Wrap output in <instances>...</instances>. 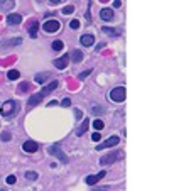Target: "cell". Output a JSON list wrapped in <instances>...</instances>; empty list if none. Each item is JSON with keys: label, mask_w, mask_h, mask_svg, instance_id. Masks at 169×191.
Returning a JSON list of instances; mask_svg holds the SVG:
<instances>
[{"label": "cell", "mask_w": 169, "mask_h": 191, "mask_svg": "<svg viewBox=\"0 0 169 191\" xmlns=\"http://www.w3.org/2000/svg\"><path fill=\"white\" fill-rule=\"evenodd\" d=\"M118 159H124V152H122V151H113V152H110V154L100 157V164H102V166H108V164L117 162Z\"/></svg>", "instance_id": "obj_2"}, {"label": "cell", "mask_w": 169, "mask_h": 191, "mask_svg": "<svg viewBox=\"0 0 169 191\" xmlns=\"http://www.w3.org/2000/svg\"><path fill=\"white\" fill-rule=\"evenodd\" d=\"M102 107H93V114H102Z\"/></svg>", "instance_id": "obj_37"}, {"label": "cell", "mask_w": 169, "mask_h": 191, "mask_svg": "<svg viewBox=\"0 0 169 191\" xmlns=\"http://www.w3.org/2000/svg\"><path fill=\"white\" fill-rule=\"evenodd\" d=\"M19 76H20V73H19L17 70H10V71L7 73V78H9V80H17Z\"/></svg>", "instance_id": "obj_25"}, {"label": "cell", "mask_w": 169, "mask_h": 191, "mask_svg": "<svg viewBox=\"0 0 169 191\" xmlns=\"http://www.w3.org/2000/svg\"><path fill=\"white\" fill-rule=\"evenodd\" d=\"M83 52L80 51V49H74L73 52H71V56H70V61H73V63H80V61H83Z\"/></svg>", "instance_id": "obj_16"}, {"label": "cell", "mask_w": 169, "mask_h": 191, "mask_svg": "<svg viewBox=\"0 0 169 191\" xmlns=\"http://www.w3.org/2000/svg\"><path fill=\"white\" fill-rule=\"evenodd\" d=\"M70 27L71 29H78V27H80V20H78V19H73L70 22Z\"/></svg>", "instance_id": "obj_30"}, {"label": "cell", "mask_w": 169, "mask_h": 191, "mask_svg": "<svg viewBox=\"0 0 169 191\" xmlns=\"http://www.w3.org/2000/svg\"><path fill=\"white\" fill-rule=\"evenodd\" d=\"M56 88H58V81H51V83H49V85H46V86H44V88H42V90H41V95H42V96H48L49 95V93H52V92H54V90Z\"/></svg>", "instance_id": "obj_13"}, {"label": "cell", "mask_w": 169, "mask_h": 191, "mask_svg": "<svg viewBox=\"0 0 169 191\" xmlns=\"http://www.w3.org/2000/svg\"><path fill=\"white\" fill-rule=\"evenodd\" d=\"M42 98H44V96L41 95V93H34V95L27 100V105H29V107H36V105H39V103L42 102Z\"/></svg>", "instance_id": "obj_15"}, {"label": "cell", "mask_w": 169, "mask_h": 191, "mask_svg": "<svg viewBox=\"0 0 169 191\" xmlns=\"http://www.w3.org/2000/svg\"><path fill=\"white\" fill-rule=\"evenodd\" d=\"M118 142H120V137H118V135H112L110 139H107V140H103L102 144H98V146H96V151H103V149L113 147V146H117Z\"/></svg>", "instance_id": "obj_5"}, {"label": "cell", "mask_w": 169, "mask_h": 191, "mask_svg": "<svg viewBox=\"0 0 169 191\" xmlns=\"http://www.w3.org/2000/svg\"><path fill=\"white\" fill-rule=\"evenodd\" d=\"M90 9H92V2H88V7H86V15H84L86 22H92V14H90Z\"/></svg>", "instance_id": "obj_26"}, {"label": "cell", "mask_w": 169, "mask_h": 191, "mask_svg": "<svg viewBox=\"0 0 169 191\" xmlns=\"http://www.w3.org/2000/svg\"><path fill=\"white\" fill-rule=\"evenodd\" d=\"M48 152L51 156H56V157L61 161V164H68V157H66V154L61 151V144H52L51 147L48 149Z\"/></svg>", "instance_id": "obj_3"}, {"label": "cell", "mask_w": 169, "mask_h": 191, "mask_svg": "<svg viewBox=\"0 0 169 191\" xmlns=\"http://www.w3.org/2000/svg\"><path fill=\"white\" fill-rule=\"evenodd\" d=\"M92 140H93V142H100V140H102V135H100V132H98V130H96V132H93Z\"/></svg>", "instance_id": "obj_29"}, {"label": "cell", "mask_w": 169, "mask_h": 191, "mask_svg": "<svg viewBox=\"0 0 169 191\" xmlns=\"http://www.w3.org/2000/svg\"><path fill=\"white\" fill-rule=\"evenodd\" d=\"M52 63H54V68H58V70H66L68 63H70V54H64V56H61V58L54 59Z\"/></svg>", "instance_id": "obj_9"}, {"label": "cell", "mask_w": 169, "mask_h": 191, "mask_svg": "<svg viewBox=\"0 0 169 191\" xmlns=\"http://www.w3.org/2000/svg\"><path fill=\"white\" fill-rule=\"evenodd\" d=\"M102 31H103V34H108V36H112V37H120L122 34H124V31L118 29V27H108V26H105V27H102Z\"/></svg>", "instance_id": "obj_11"}, {"label": "cell", "mask_w": 169, "mask_h": 191, "mask_svg": "<svg viewBox=\"0 0 169 191\" xmlns=\"http://www.w3.org/2000/svg\"><path fill=\"white\" fill-rule=\"evenodd\" d=\"M92 125H93V129H95V130H102L105 124H103V120H100V118H95Z\"/></svg>", "instance_id": "obj_23"}, {"label": "cell", "mask_w": 169, "mask_h": 191, "mask_svg": "<svg viewBox=\"0 0 169 191\" xmlns=\"http://www.w3.org/2000/svg\"><path fill=\"white\" fill-rule=\"evenodd\" d=\"M37 178H39V174H37L36 171H26V179L27 181H36Z\"/></svg>", "instance_id": "obj_21"}, {"label": "cell", "mask_w": 169, "mask_h": 191, "mask_svg": "<svg viewBox=\"0 0 169 191\" xmlns=\"http://www.w3.org/2000/svg\"><path fill=\"white\" fill-rule=\"evenodd\" d=\"M22 22V15L20 14H9L7 15V24L9 26H17Z\"/></svg>", "instance_id": "obj_14"}, {"label": "cell", "mask_w": 169, "mask_h": 191, "mask_svg": "<svg viewBox=\"0 0 169 191\" xmlns=\"http://www.w3.org/2000/svg\"><path fill=\"white\" fill-rule=\"evenodd\" d=\"M7 184H15V181H17V178H15V174H9L7 176Z\"/></svg>", "instance_id": "obj_27"}, {"label": "cell", "mask_w": 169, "mask_h": 191, "mask_svg": "<svg viewBox=\"0 0 169 191\" xmlns=\"http://www.w3.org/2000/svg\"><path fill=\"white\" fill-rule=\"evenodd\" d=\"M74 117H76V120H80V118L83 117V114H81L80 108H74Z\"/></svg>", "instance_id": "obj_35"}, {"label": "cell", "mask_w": 169, "mask_h": 191, "mask_svg": "<svg viewBox=\"0 0 169 191\" xmlns=\"http://www.w3.org/2000/svg\"><path fill=\"white\" fill-rule=\"evenodd\" d=\"M20 42H22V37H14V39L7 41V42H5V46H19Z\"/></svg>", "instance_id": "obj_24"}, {"label": "cell", "mask_w": 169, "mask_h": 191, "mask_svg": "<svg viewBox=\"0 0 169 191\" xmlns=\"http://www.w3.org/2000/svg\"><path fill=\"white\" fill-rule=\"evenodd\" d=\"M17 112H19V102H15V100H7L0 107V114L4 117H14V115H17Z\"/></svg>", "instance_id": "obj_1"}, {"label": "cell", "mask_w": 169, "mask_h": 191, "mask_svg": "<svg viewBox=\"0 0 169 191\" xmlns=\"http://www.w3.org/2000/svg\"><path fill=\"white\" fill-rule=\"evenodd\" d=\"M125 95H127V92H125L124 86H115V88L110 92V98H112V102H117V103L124 102V100H125Z\"/></svg>", "instance_id": "obj_4"}, {"label": "cell", "mask_w": 169, "mask_h": 191, "mask_svg": "<svg viewBox=\"0 0 169 191\" xmlns=\"http://www.w3.org/2000/svg\"><path fill=\"white\" fill-rule=\"evenodd\" d=\"M61 105H63V107H70V105H71V98H63Z\"/></svg>", "instance_id": "obj_34"}, {"label": "cell", "mask_w": 169, "mask_h": 191, "mask_svg": "<svg viewBox=\"0 0 169 191\" xmlns=\"http://www.w3.org/2000/svg\"><path fill=\"white\" fill-rule=\"evenodd\" d=\"M37 149H39V144H37L36 140H26V142L22 144V151L27 152V154H32Z\"/></svg>", "instance_id": "obj_8"}, {"label": "cell", "mask_w": 169, "mask_h": 191, "mask_svg": "<svg viewBox=\"0 0 169 191\" xmlns=\"http://www.w3.org/2000/svg\"><path fill=\"white\" fill-rule=\"evenodd\" d=\"M56 105H58V102H56V100H51V102L48 103V107H56Z\"/></svg>", "instance_id": "obj_39"}, {"label": "cell", "mask_w": 169, "mask_h": 191, "mask_svg": "<svg viewBox=\"0 0 169 191\" xmlns=\"http://www.w3.org/2000/svg\"><path fill=\"white\" fill-rule=\"evenodd\" d=\"M59 27H61V26H59V22H58V20H54V19H49V20H46V22L42 24V29H44L46 32H49V34H51V32H58Z\"/></svg>", "instance_id": "obj_6"}, {"label": "cell", "mask_w": 169, "mask_h": 191, "mask_svg": "<svg viewBox=\"0 0 169 191\" xmlns=\"http://www.w3.org/2000/svg\"><path fill=\"white\" fill-rule=\"evenodd\" d=\"M14 7H15L14 0H4V2H0V10H4V12L10 10V9H14Z\"/></svg>", "instance_id": "obj_17"}, {"label": "cell", "mask_w": 169, "mask_h": 191, "mask_svg": "<svg viewBox=\"0 0 169 191\" xmlns=\"http://www.w3.org/2000/svg\"><path fill=\"white\" fill-rule=\"evenodd\" d=\"M48 2H49L51 5H58V4H61L63 0H48Z\"/></svg>", "instance_id": "obj_38"}, {"label": "cell", "mask_w": 169, "mask_h": 191, "mask_svg": "<svg viewBox=\"0 0 169 191\" xmlns=\"http://www.w3.org/2000/svg\"><path fill=\"white\" fill-rule=\"evenodd\" d=\"M105 176H107V171H105V169H102V171H100L98 174H92V176H86L84 183L88 184V186H93V184H96L100 179H102V178H105Z\"/></svg>", "instance_id": "obj_7"}, {"label": "cell", "mask_w": 169, "mask_h": 191, "mask_svg": "<svg viewBox=\"0 0 169 191\" xmlns=\"http://www.w3.org/2000/svg\"><path fill=\"white\" fill-rule=\"evenodd\" d=\"M88 125H90V120H88V118H84L83 124L76 129V135H83V134L86 132V129H88Z\"/></svg>", "instance_id": "obj_18"}, {"label": "cell", "mask_w": 169, "mask_h": 191, "mask_svg": "<svg viewBox=\"0 0 169 191\" xmlns=\"http://www.w3.org/2000/svg\"><path fill=\"white\" fill-rule=\"evenodd\" d=\"M29 88H31L29 83H20V86H19V90H20V92H29Z\"/></svg>", "instance_id": "obj_32"}, {"label": "cell", "mask_w": 169, "mask_h": 191, "mask_svg": "<svg viewBox=\"0 0 169 191\" xmlns=\"http://www.w3.org/2000/svg\"><path fill=\"white\" fill-rule=\"evenodd\" d=\"M90 74H92V70H86V71H83V73L78 74V78H80V80H84V78L90 76Z\"/></svg>", "instance_id": "obj_31"}, {"label": "cell", "mask_w": 169, "mask_h": 191, "mask_svg": "<svg viewBox=\"0 0 169 191\" xmlns=\"http://www.w3.org/2000/svg\"><path fill=\"white\" fill-rule=\"evenodd\" d=\"M113 7H115V9L122 7V0H113Z\"/></svg>", "instance_id": "obj_36"}, {"label": "cell", "mask_w": 169, "mask_h": 191, "mask_svg": "<svg viewBox=\"0 0 169 191\" xmlns=\"http://www.w3.org/2000/svg\"><path fill=\"white\" fill-rule=\"evenodd\" d=\"M48 78H51V73H37L36 76H34V81H36V83H44Z\"/></svg>", "instance_id": "obj_20"}, {"label": "cell", "mask_w": 169, "mask_h": 191, "mask_svg": "<svg viewBox=\"0 0 169 191\" xmlns=\"http://www.w3.org/2000/svg\"><path fill=\"white\" fill-rule=\"evenodd\" d=\"M100 19H102V20H105V22H110V20H113L115 19V14H113V10H112V9H102V10H100Z\"/></svg>", "instance_id": "obj_10"}, {"label": "cell", "mask_w": 169, "mask_h": 191, "mask_svg": "<svg viewBox=\"0 0 169 191\" xmlns=\"http://www.w3.org/2000/svg\"><path fill=\"white\" fill-rule=\"evenodd\" d=\"M0 137H2V140H4V142H9L12 135H10V132H4V134H2Z\"/></svg>", "instance_id": "obj_33"}, {"label": "cell", "mask_w": 169, "mask_h": 191, "mask_svg": "<svg viewBox=\"0 0 169 191\" xmlns=\"http://www.w3.org/2000/svg\"><path fill=\"white\" fill-rule=\"evenodd\" d=\"M73 12H74V7H73V5H66V7H64V9H63V14H73Z\"/></svg>", "instance_id": "obj_28"}, {"label": "cell", "mask_w": 169, "mask_h": 191, "mask_svg": "<svg viewBox=\"0 0 169 191\" xmlns=\"http://www.w3.org/2000/svg\"><path fill=\"white\" fill-rule=\"evenodd\" d=\"M80 42L83 46H86V48H90V46L95 44V36H93V34H83V36L80 37Z\"/></svg>", "instance_id": "obj_12"}, {"label": "cell", "mask_w": 169, "mask_h": 191, "mask_svg": "<svg viewBox=\"0 0 169 191\" xmlns=\"http://www.w3.org/2000/svg\"><path fill=\"white\" fill-rule=\"evenodd\" d=\"M51 48L54 49V51H63V48H64V42L63 41H54L51 44Z\"/></svg>", "instance_id": "obj_22"}, {"label": "cell", "mask_w": 169, "mask_h": 191, "mask_svg": "<svg viewBox=\"0 0 169 191\" xmlns=\"http://www.w3.org/2000/svg\"><path fill=\"white\" fill-rule=\"evenodd\" d=\"M37 29H39V22L37 20H32L29 26V36L31 37H36L37 36Z\"/></svg>", "instance_id": "obj_19"}]
</instances>
